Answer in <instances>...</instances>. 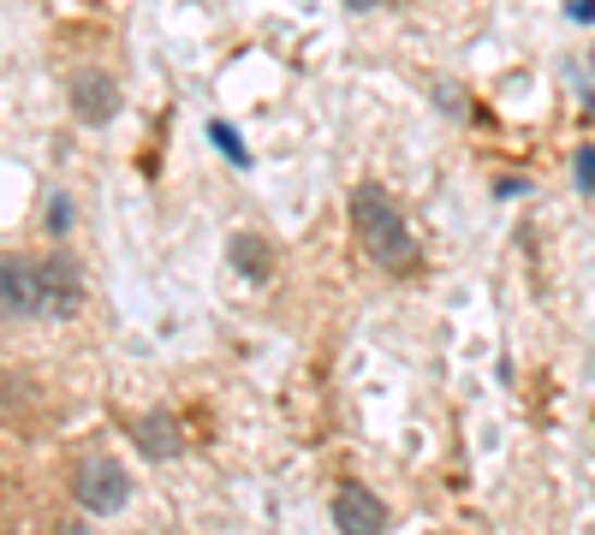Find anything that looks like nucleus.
Instances as JSON below:
<instances>
[{"mask_svg":"<svg viewBox=\"0 0 595 535\" xmlns=\"http://www.w3.org/2000/svg\"><path fill=\"white\" fill-rule=\"evenodd\" d=\"M351 226H358V245H363V257H370L375 268L405 274V268L417 262V238H411L405 214L394 209V197H387L382 185H358V190H351Z\"/></svg>","mask_w":595,"mask_h":535,"instance_id":"f257e3e1","label":"nucleus"},{"mask_svg":"<svg viewBox=\"0 0 595 535\" xmlns=\"http://www.w3.org/2000/svg\"><path fill=\"white\" fill-rule=\"evenodd\" d=\"M72 113H78L84 125H108L113 113H120V84H113L108 72H78V78H72Z\"/></svg>","mask_w":595,"mask_h":535,"instance_id":"39448f33","label":"nucleus"},{"mask_svg":"<svg viewBox=\"0 0 595 535\" xmlns=\"http://www.w3.org/2000/svg\"><path fill=\"white\" fill-rule=\"evenodd\" d=\"M132 435H137V452H144V458H179V446H185V440H179V423H173L168 411L137 416Z\"/></svg>","mask_w":595,"mask_h":535,"instance_id":"0eeeda50","label":"nucleus"},{"mask_svg":"<svg viewBox=\"0 0 595 535\" xmlns=\"http://www.w3.org/2000/svg\"><path fill=\"white\" fill-rule=\"evenodd\" d=\"M334 524L339 535H382L387 530V506L370 488H339L334 494Z\"/></svg>","mask_w":595,"mask_h":535,"instance_id":"423d86ee","label":"nucleus"},{"mask_svg":"<svg viewBox=\"0 0 595 535\" xmlns=\"http://www.w3.org/2000/svg\"><path fill=\"white\" fill-rule=\"evenodd\" d=\"M226 257H233V268L245 279H262V274H269V262H274V250L262 245L257 233H233V238H226Z\"/></svg>","mask_w":595,"mask_h":535,"instance_id":"6e6552de","label":"nucleus"},{"mask_svg":"<svg viewBox=\"0 0 595 535\" xmlns=\"http://www.w3.org/2000/svg\"><path fill=\"white\" fill-rule=\"evenodd\" d=\"M435 101H441V108H447V113H471V101H464V96H459V89H453V84H435Z\"/></svg>","mask_w":595,"mask_h":535,"instance_id":"9b49d317","label":"nucleus"},{"mask_svg":"<svg viewBox=\"0 0 595 535\" xmlns=\"http://www.w3.org/2000/svg\"><path fill=\"white\" fill-rule=\"evenodd\" d=\"M0 303H7L12 322H24V315H42V262L7 257V268H0Z\"/></svg>","mask_w":595,"mask_h":535,"instance_id":"7ed1b4c3","label":"nucleus"},{"mask_svg":"<svg viewBox=\"0 0 595 535\" xmlns=\"http://www.w3.org/2000/svg\"><path fill=\"white\" fill-rule=\"evenodd\" d=\"M351 12H370V7H382V0H346Z\"/></svg>","mask_w":595,"mask_h":535,"instance_id":"4468645a","label":"nucleus"},{"mask_svg":"<svg viewBox=\"0 0 595 535\" xmlns=\"http://www.w3.org/2000/svg\"><path fill=\"white\" fill-rule=\"evenodd\" d=\"M572 18H578V24H590V18H595V0H572Z\"/></svg>","mask_w":595,"mask_h":535,"instance_id":"ddd939ff","label":"nucleus"},{"mask_svg":"<svg viewBox=\"0 0 595 535\" xmlns=\"http://www.w3.org/2000/svg\"><path fill=\"white\" fill-rule=\"evenodd\" d=\"M72 221H78V209H72V202L54 190V197H48V233H54V238H66V233H72Z\"/></svg>","mask_w":595,"mask_h":535,"instance_id":"9d476101","label":"nucleus"},{"mask_svg":"<svg viewBox=\"0 0 595 535\" xmlns=\"http://www.w3.org/2000/svg\"><path fill=\"white\" fill-rule=\"evenodd\" d=\"M209 144L221 149V155L233 161V167H250V149L238 144V132H233V125H226V120H209Z\"/></svg>","mask_w":595,"mask_h":535,"instance_id":"1a4fd4ad","label":"nucleus"},{"mask_svg":"<svg viewBox=\"0 0 595 535\" xmlns=\"http://www.w3.org/2000/svg\"><path fill=\"white\" fill-rule=\"evenodd\" d=\"M132 500V476L120 470V458H84L78 464V506L84 512H96V518H108V512H120V506Z\"/></svg>","mask_w":595,"mask_h":535,"instance_id":"f03ea898","label":"nucleus"},{"mask_svg":"<svg viewBox=\"0 0 595 535\" xmlns=\"http://www.w3.org/2000/svg\"><path fill=\"white\" fill-rule=\"evenodd\" d=\"M78 303H84L78 268H72L66 257H48V262H42V322H66Z\"/></svg>","mask_w":595,"mask_h":535,"instance_id":"20e7f679","label":"nucleus"},{"mask_svg":"<svg viewBox=\"0 0 595 535\" xmlns=\"http://www.w3.org/2000/svg\"><path fill=\"white\" fill-rule=\"evenodd\" d=\"M590 66H595V54H590Z\"/></svg>","mask_w":595,"mask_h":535,"instance_id":"2eb2a0df","label":"nucleus"},{"mask_svg":"<svg viewBox=\"0 0 595 535\" xmlns=\"http://www.w3.org/2000/svg\"><path fill=\"white\" fill-rule=\"evenodd\" d=\"M578 190H595V149H578Z\"/></svg>","mask_w":595,"mask_h":535,"instance_id":"f8f14e48","label":"nucleus"}]
</instances>
